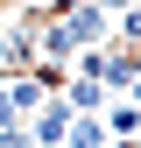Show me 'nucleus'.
Returning a JSON list of instances; mask_svg holds the SVG:
<instances>
[{
    "label": "nucleus",
    "instance_id": "0eeeda50",
    "mask_svg": "<svg viewBox=\"0 0 141 148\" xmlns=\"http://www.w3.org/2000/svg\"><path fill=\"white\" fill-rule=\"evenodd\" d=\"M14 7H28V14H42V0H14Z\"/></svg>",
    "mask_w": 141,
    "mask_h": 148
},
{
    "label": "nucleus",
    "instance_id": "20e7f679",
    "mask_svg": "<svg viewBox=\"0 0 141 148\" xmlns=\"http://www.w3.org/2000/svg\"><path fill=\"white\" fill-rule=\"evenodd\" d=\"M113 42H134L141 49V0H127V7L113 14Z\"/></svg>",
    "mask_w": 141,
    "mask_h": 148
},
{
    "label": "nucleus",
    "instance_id": "f03ea898",
    "mask_svg": "<svg viewBox=\"0 0 141 148\" xmlns=\"http://www.w3.org/2000/svg\"><path fill=\"white\" fill-rule=\"evenodd\" d=\"M70 120H78V113L64 106V92H49V99L35 106V113H28L21 127H28V141H35V148H64V134H70Z\"/></svg>",
    "mask_w": 141,
    "mask_h": 148
},
{
    "label": "nucleus",
    "instance_id": "423d86ee",
    "mask_svg": "<svg viewBox=\"0 0 141 148\" xmlns=\"http://www.w3.org/2000/svg\"><path fill=\"white\" fill-rule=\"evenodd\" d=\"M127 99H134V106H141V71H134V78H127Z\"/></svg>",
    "mask_w": 141,
    "mask_h": 148
},
{
    "label": "nucleus",
    "instance_id": "39448f33",
    "mask_svg": "<svg viewBox=\"0 0 141 148\" xmlns=\"http://www.w3.org/2000/svg\"><path fill=\"white\" fill-rule=\"evenodd\" d=\"M0 148H35V141H28V127H7V134H0Z\"/></svg>",
    "mask_w": 141,
    "mask_h": 148
},
{
    "label": "nucleus",
    "instance_id": "f257e3e1",
    "mask_svg": "<svg viewBox=\"0 0 141 148\" xmlns=\"http://www.w3.org/2000/svg\"><path fill=\"white\" fill-rule=\"evenodd\" d=\"M49 21H64L70 49H99V42H113V14H106L99 0H78L70 14H49Z\"/></svg>",
    "mask_w": 141,
    "mask_h": 148
},
{
    "label": "nucleus",
    "instance_id": "6e6552de",
    "mask_svg": "<svg viewBox=\"0 0 141 148\" xmlns=\"http://www.w3.org/2000/svg\"><path fill=\"white\" fill-rule=\"evenodd\" d=\"M0 42H7V14H0Z\"/></svg>",
    "mask_w": 141,
    "mask_h": 148
},
{
    "label": "nucleus",
    "instance_id": "7ed1b4c3",
    "mask_svg": "<svg viewBox=\"0 0 141 148\" xmlns=\"http://www.w3.org/2000/svg\"><path fill=\"white\" fill-rule=\"evenodd\" d=\"M106 99H113V92H106L99 78H78V71H70V78H64V106H70V113H99Z\"/></svg>",
    "mask_w": 141,
    "mask_h": 148
}]
</instances>
